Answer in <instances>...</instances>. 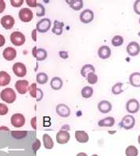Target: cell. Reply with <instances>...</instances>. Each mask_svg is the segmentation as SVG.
Returning <instances> with one entry per match:
<instances>
[{"label": "cell", "instance_id": "cell-49", "mask_svg": "<svg viewBox=\"0 0 140 156\" xmlns=\"http://www.w3.org/2000/svg\"><path fill=\"white\" fill-rule=\"evenodd\" d=\"M92 156H98V155H97V154H93Z\"/></svg>", "mask_w": 140, "mask_h": 156}, {"label": "cell", "instance_id": "cell-2", "mask_svg": "<svg viewBox=\"0 0 140 156\" xmlns=\"http://www.w3.org/2000/svg\"><path fill=\"white\" fill-rule=\"evenodd\" d=\"M10 41L15 46H21L26 42V37L22 33L19 31H15L10 35Z\"/></svg>", "mask_w": 140, "mask_h": 156}, {"label": "cell", "instance_id": "cell-41", "mask_svg": "<svg viewBox=\"0 0 140 156\" xmlns=\"http://www.w3.org/2000/svg\"><path fill=\"white\" fill-rule=\"evenodd\" d=\"M26 3L28 4V6L30 7H37V2L35 0H27Z\"/></svg>", "mask_w": 140, "mask_h": 156}, {"label": "cell", "instance_id": "cell-12", "mask_svg": "<svg viewBox=\"0 0 140 156\" xmlns=\"http://www.w3.org/2000/svg\"><path fill=\"white\" fill-rule=\"evenodd\" d=\"M14 18L10 15H5L1 18V25L5 30H11L14 26Z\"/></svg>", "mask_w": 140, "mask_h": 156}, {"label": "cell", "instance_id": "cell-31", "mask_svg": "<svg viewBox=\"0 0 140 156\" xmlns=\"http://www.w3.org/2000/svg\"><path fill=\"white\" fill-rule=\"evenodd\" d=\"M47 80H48V77H47V74L40 72L37 75V82L39 84H45Z\"/></svg>", "mask_w": 140, "mask_h": 156}, {"label": "cell", "instance_id": "cell-44", "mask_svg": "<svg viewBox=\"0 0 140 156\" xmlns=\"http://www.w3.org/2000/svg\"><path fill=\"white\" fill-rule=\"evenodd\" d=\"M31 125L32 127H33V129L34 130H37V117H34L32 119Z\"/></svg>", "mask_w": 140, "mask_h": 156}, {"label": "cell", "instance_id": "cell-6", "mask_svg": "<svg viewBox=\"0 0 140 156\" xmlns=\"http://www.w3.org/2000/svg\"><path fill=\"white\" fill-rule=\"evenodd\" d=\"M51 25V20L48 19V18H43L37 24V29L36 30L40 32V33H46V32L49 30Z\"/></svg>", "mask_w": 140, "mask_h": 156}, {"label": "cell", "instance_id": "cell-11", "mask_svg": "<svg viewBox=\"0 0 140 156\" xmlns=\"http://www.w3.org/2000/svg\"><path fill=\"white\" fill-rule=\"evenodd\" d=\"M71 139V135L67 131H59L56 134V141L59 144H65Z\"/></svg>", "mask_w": 140, "mask_h": 156}, {"label": "cell", "instance_id": "cell-28", "mask_svg": "<svg viewBox=\"0 0 140 156\" xmlns=\"http://www.w3.org/2000/svg\"><path fill=\"white\" fill-rule=\"evenodd\" d=\"M64 26V24L63 22H60L57 20L54 22V26L52 28V33L56 35H61L63 33V28Z\"/></svg>", "mask_w": 140, "mask_h": 156}, {"label": "cell", "instance_id": "cell-24", "mask_svg": "<svg viewBox=\"0 0 140 156\" xmlns=\"http://www.w3.org/2000/svg\"><path fill=\"white\" fill-rule=\"evenodd\" d=\"M90 73H95V67L92 64H86L81 69V75L82 77L87 78Z\"/></svg>", "mask_w": 140, "mask_h": 156}, {"label": "cell", "instance_id": "cell-39", "mask_svg": "<svg viewBox=\"0 0 140 156\" xmlns=\"http://www.w3.org/2000/svg\"><path fill=\"white\" fill-rule=\"evenodd\" d=\"M32 147H33V150L35 152H37V151L39 150L40 147V141L39 140H36L35 142L33 144Z\"/></svg>", "mask_w": 140, "mask_h": 156}, {"label": "cell", "instance_id": "cell-50", "mask_svg": "<svg viewBox=\"0 0 140 156\" xmlns=\"http://www.w3.org/2000/svg\"><path fill=\"white\" fill-rule=\"evenodd\" d=\"M139 23H140V18H139Z\"/></svg>", "mask_w": 140, "mask_h": 156}, {"label": "cell", "instance_id": "cell-35", "mask_svg": "<svg viewBox=\"0 0 140 156\" xmlns=\"http://www.w3.org/2000/svg\"><path fill=\"white\" fill-rule=\"evenodd\" d=\"M86 79L88 83H89L91 85L96 84L97 83V81H98V77H97V75L95 73H90L87 76Z\"/></svg>", "mask_w": 140, "mask_h": 156}, {"label": "cell", "instance_id": "cell-8", "mask_svg": "<svg viewBox=\"0 0 140 156\" xmlns=\"http://www.w3.org/2000/svg\"><path fill=\"white\" fill-rule=\"evenodd\" d=\"M139 102L135 98L130 99L126 104L127 111L130 113H136L139 110Z\"/></svg>", "mask_w": 140, "mask_h": 156}, {"label": "cell", "instance_id": "cell-23", "mask_svg": "<svg viewBox=\"0 0 140 156\" xmlns=\"http://www.w3.org/2000/svg\"><path fill=\"white\" fill-rule=\"evenodd\" d=\"M10 75L6 71H0V86L5 87L10 83Z\"/></svg>", "mask_w": 140, "mask_h": 156}, {"label": "cell", "instance_id": "cell-25", "mask_svg": "<svg viewBox=\"0 0 140 156\" xmlns=\"http://www.w3.org/2000/svg\"><path fill=\"white\" fill-rule=\"evenodd\" d=\"M51 87L55 90H59L63 87V81L59 77H53L50 83Z\"/></svg>", "mask_w": 140, "mask_h": 156}, {"label": "cell", "instance_id": "cell-37", "mask_svg": "<svg viewBox=\"0 0 140 156\" xmlns=\"http://www.w3.org/2000/svg\"><path fill=\"white\" fill-rule=\"evenodd\" d=\"M8 113V107L2 103H0V115H6Z\"/></svg>", "mask_w": 140, "mask_h": 156}, {"label": "cell", "instance_id": "cell-9", "mask_svg": "<svg viewBox=\"0 0 140 156\" xmlns=\"http://www.w3.org/2000/svg\"><path fill=\"white\" fill-rule=\"evenodd\" d=\"M29 91L31 95L32 98H37V101H40L42 99L44 96V94L40 89H38L37 87V84L36 83H33L29 88Z\"/></svg>", "mask_w": 140, "mask_h": 156}, {"label": "cell", "instance_id": "cell-38", "mask_svg": "<svg viewBox=\"0 0 140 156\" xmlns=\"http://www.w3.org/2000/svg\"><path fill=\"white\" fill-rule=\"evenodd\" d=\"M24 1L23 0H11L10 3L14 7H20L23 4Z\"/></svg>", "mask_w": 140, "mask_h": 156}, {"label": "cell", "instance_id": "cell-42", "mask_svg": "<svg viewBox=\"0 0 140 156\" xmlns=\"http://www.w3.org/2000/svg\"><path fill=\"white\" fill-rule=\"evenodd\" d=\"M59 56L62 58V59H67L68 58V52L67 51H60L59 52Z\"/></svg>", "mask_w": 140, "mask_h": 156}, {"label": "cell", "instance_id": "cell-40", "mask_svg": "<svg viewBox=\"0 0 140 156\" xmlns=\"http://www.w3.org/2000/svg\"><path fill=\"white\" fill-rule=\"evenodd\" d=\"M134 10L137 14L140 15V0H137L134 3Z\"/></svg>", "mask_w": 140, "mask_h": 156}, {"label": "cell", "instance_id": "cell-16", "mask_svg": "<svg viewBox=\"0 0 140 156\" xmlns=\"http://www.w3.org/2000/svg\"><path fill=\"white\" fill-rule=\"evenodd\" d=\"M55 110L57 114L61 117H68L71 115V109L65 104H59Z\"/></svg>", "mask_w": 140, "mask_h": 156}, {"label": "cell", "instance_id": "cell-45", "mask_svg": "<svg viewBox=\"0 0 140 156\" xmlns=\"http://www.w3.org/2000/svg\"><path fill=\"white\" fill-rule=\"evenodd\" d=\"M5 43H6V40H5V37H4L2 34H0V48L2 47V46L5 44Z\"/></svg>", "mask_w": 140, "mask_h": 156}, {"label": "cell", "instance_id": "cell-34", "mask_svg": "<svg viewBox=\"0 0 140 156\" xmlns=\"http://www.w3.org/2000/svg\"><path fill=\"white\" fill-rule=\"evenodd\" d=\"M123 83H116L114 86L112 88V92H113V94H121V93H123Z\"/></svg>", "mask_w": 140, "mask_h": 156}, {"label": "cell", "instance_id": "cell-48", "mask_svg": "<svg viewBox=\"0 0 140 156\" xmlns=\"http://www.w3.org/2000/svg\"><path fill=\"white\" fill-rule=\"evenodd\" d=\"M138 144H139V145H140V135L138 136Z\"/></svg>", "mask_w": 140, "mask_h": 156}, {"label": "cell", "instance_id": "cell-5", "mask_svg": "<svg viewBox=\"0 0 140 156\" xmlns=\"http://www.w3.org/2000/svg\"><path fill=\"white\" fill-rule=\"evenodd\" d=\"M11 125L15 128H21L26 123V118L21 113H15L11 117L10 119Z\"/></svg>", "mask_w": 140, "mask_h": 156}, {"label": "cell", "instance_id": "cell-1", "mask_svg": "<svg viewBox=\"0 0 140 156\" xmlns=\"http://www.w3.org/2000/svg\"><path fill=\"white\" fill-rule=\"evenodd\" d=\"M0 98L2 101L11 104L16 100V94L14 90L11 88H6V89L2 90L1 94H0Z\"/></svg>", "mask_w": 140, "mask_h": 156}, {"label": "cell", "instance_id": "cell-47", "mask_svg": "<svg viewBox=\"0 0 140 156\" xmlns=\"http://www.w3.org/2000/svg\"><path fill=\"white\" fill-rule=\"evenodd\" d=\"M76 156H87V154L84 152H80L77 154Z\"/></svg>", "mask_w": 140, "mask_h": 156}, {"label": "cell", "instance_id": "cell-43", "mask_svg": "<svg viewBox=\"0 0 140 156\" xmlns=\"http://www.w3.org/2000/svg\"><path fill=\"white\" fill-rule=\"evenodd\" d=\"M6 8V3L4 2L3 0H0V14H2V12L5 10Z\"/></svg>", "mask_w": 140, "mask_h": 156}, {"label": "cell", "instance_id": "cell-13", "mask_svg": "<svg viewBox=\"0 0 140 156\" xmlns=\"http://www.w3.org/2000/svg\"><path fill=\"white\" fill-rule=\"evenodd\" d=\"M15 88L20 94H25L29 90V82L27 80H18L15 83Z\"/></svg>", "mask_w": 140, "mask_h": 156}, {"label": "cell", "instance_id": "cell-17", "mask_svg": "<svg viewBox=\"0 0 140 156\" xmlns=\"http://www.w3.org/2000/svg\"><path fill=\"white\" fill-rule=\"evenodd\" d=\"M2 55H3L5 59H6L8 61H11V60L15 59L16 55H17V51L13 48L7 47L4 49L3 52H2Z\"/></svg>", "mask_w": 140, "mask_h": 156}, {"label": "cell", "instance_id": "cell-14", "mask_svg": "<svg viewBox=\"0 0 140 156\" xmlns=\"http://www.w3.org/2000/svg\"><path fill=\"white\" fill-rule=\"evenodd\" d=\"M127 51L131 56H135V55L139 54L140 45L135 41L130 42L128 45L127 46Z\"/></svg>", "mask_w": 140, "mask_h": 156}, {"label": "cell", "instance_id": "cell-46", "mask_svg": "<svg viewBox=\"0 0 140 156\" xmlns=\"http://www.w3.org/2000/svg\"><path fill=\"white\" fill-rule=\"evenodd\" d=\"M36 32H37V30H34L33 31V41H37V37H36Z\"/></svg>", "mask_w": 140, "mask_h": 156}, {"label": "cell", "instance_id": "cell-27", "mask_svg": "<svg viewBox=\"0 0 140 156\" xmlns=\"http://www.w3.org/2000/svg\"><path fill=\"white\" fill-rule=\"evenodd\" d=\"M43 143L46 149H51L54 147L53 140L48 134L43 135Z\"/></svg>", "mask_w": 140, "mask_h": 156}, {"label": "cell", "instance_id": "cell-22", "mask_svg": "<svg viewBox=\"0 0 140 156\" xmlns=\"http://www.w3.org/2000/svg\"><path fill=\"white\" fill-rule=\"evenodd\" d=\"M66 2L75 11L80 10L83 7V1L82 0H67Z\"/></svg>", "mask_w": 140, "mask_h": 156}, {"label": "cell", "instance_id": "cell-3", "mask_svg": "<svg viewBox=\"0 0 140 156\" xmlns=\"http://www.w3.org/2000/svg\"><path fill=\"white\" fill-rule=\"evenodd\" d=\"M135 120L134 117H132L131 115H126L123 117L122 121L120 123V126L126 130H129L135 126Z\"/></svg>", "mask_w": 140, "mask_h": 156}, {"label": "cell", "instance_id": "cell-30", "mask_svg": "<svg viewBox=\"0 0 140 156\" xmlns=\"http://www.w3.org/2000/svg\"><path fill=\"white\" fill-rule=\"evenodd\" d=\"M28 135L27 131H11V136L16 140H21Z\"/></svg>", "mask_w": 140, "mask_h": 156}, {"label": "cell", "instance_id": "cell-26", "mask_svg": "<svg viewBox=\"0 0 140 156\" xmlns=\"http://www.w3.org/2000/svg\"><path fill=\"white\" fill-rule=\"evenodd\" d=\"M115 124V119L112 117H106L98 121L100 127H113Z\"/></svg>", "mask_w": 140, "mask_h": 156}, {"label": "cell", "instance_id": "cell-20", "mask_svg": "<svg viewBox=\"0 0 140 156\" xmlns=\"http://www.w3.org/2000/svg\"><path fill=\"white\" fill-rule=\"evenodd\" d=\"M76 140L81 144H85L89 141V135L84 131H76L75 133Z\"/></svg>", "mask_w": 140, "mask_h": 156}, {"label": "cell", "instance_id": "cell-18", "mask_svg": "<svg viewBox=\"0 0 140 156\" xmlns=\"http://www.w3.org/2000/svg\"><path fill=\"white\" fill-rule=\"evenodd\" d=\"M112 104L108 101H101L97 105V109L102 113H108L112 110Z\"/></svg>", "mask_w": 140, "mask_h": 156}, {"label": "cell", "instance_id": "cell-33", "mask_svg": "<svg viewBox=\"0 0 140 156\" xmlns=\"http://www.w3.org/2000/svg\"><path fill=\"white\" fill-rule=\"evenodd\" d=\"M124 44V38L123 37L120 35L115 36L112 39V44H113L114 47H119V46H121Z\"/></svg>", "mask_w": 140, "mask_h": 156}, {"label": "cell", "instance_id": "cell-10", "mask_svg": "<svg viewBox=\"0 0 140 156\" xmlns=\"http://www.w3.org/2000/svg\"><path fill=\"white\" fill-rule=\"evenodd\" d=\"M13 71L18 77H24L27 73L26 67L22 63H14L13 66Z\"/></svg>", "mask_w": 140, "mask_h": 156}, {"label": "cell", "instance_id": "cell-36", "mask_svg": "<svg viewBox=\"0 0 140 156\" xmlns=\"http://www.w3.org/2000/svg\"><path fill=\"white\" fill-rule=\"evenodd\" d=\"M37 7L39 8L37 11V17H42L45 14V8L40 3H37Z\"/></svg>", "mask_w": 140, "mask_h": 156}, {"label": "cell", "instance_id": "cell-7", "mask_svg": "<svg viewBox=\"0 0 140 156\" xmlns=\"http://www.w3.org/2000/svg\"><path fill=\"white\" fill-rule=\"evenodd\" d=\"M94 18V14L89 9H86V10H83L80 14V21L84 24L90 23Z\"/></svg>", "mask_w": 140, "mask_h": 156}, {"label": "cell", "instance_id": "cell-32", "mask_svg": "<svg viewBox=\"0 0 140 156\" xmlns=\"http://www.w3.org/2000/svg\"><path fill=\"white\" fill-rule=\"evenodd\" d=\"M126 156H138V151L135 146H129L125 151Z\"/></svg>", "mask_w": 140, "mask_h": 156}, {"label": "cell", "instance_id": "cell-29", "mask_svg": "<svg viewBox=\"0 0 140 156\" xmlns=\"http://www.w3.org/2000/svg\"><path fill=\"white\" fill-rule=\"evenodd\" d=\"M93 94V89L91 87H83L81 90V94L84 98H89L92 97Z\"/></svg>", "mask_w": 140, "mask_h": 156}, {"label": "cell", "instance_id": "cell-19", "mask_svg": "<svg viewBox=\"0 0 140 156\" xmlns=\"http://www.w3.org/2000/svg\"><path fill=\"white\" fill-rule=\"evenodd\" d=\"M98 56L102 59H106L110 57L111 55V49L109 46L103 45L100 47L97 51Z\"/></svg>", "mask_w": 140, "mask_h": 156}, {"label": "cell", "instance_id": "cell-4", "mask_svg": "<svg viewBox=\"0 0 140 156\" xmlns=\"http://www.w3.org/2000/svg\"><path fill=\"white\" fill-rule=\"evenodd\" d=\"M20 20L23 22H30L33 18V13L29 8H22L18 14Z\"/></svg>", "mask_w": 140, "mask_h": 156}, {"label": "cell", "instance_id": "cell-21", "mask_svg": "<svg viewBox=\"0 0 140 156\" xmlns=\"http://www.w3.org/2000/svg\"><path fill=\"white\" fill-rule=\"evenodd\" d=\"M129 83L132 87H140V73L134 72L129 77Z\"/></svg>", "mask_w": 140, "mask_h": 156}, {"label": "cell", "instance_id": "cell-15", "mask_svg": "<svg viewBox=\"0 0 140 156\" xmlns=\"http://www.w3.org/2000/svg\"><path fill=\"white\" fill-rule=\"evenodd\" d=\"M32 53H33V55L38 61L44 60L47 56V53L46 50H44V48H37V47H34L33 48Z\"/></svg>", "mask_w": 140, "mask_h": 156}]
</instances>
